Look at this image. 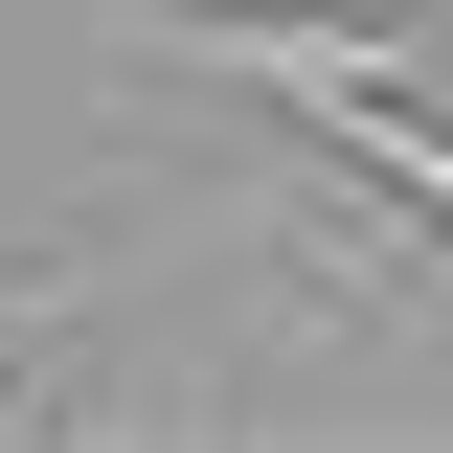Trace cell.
<instances>
[{"instance_id": "cell-1", "label": "cell", "mask_w": 453, "mask_h": 453, "mask_svg": "<svg viewBox=\"0 0 453 453\" xmlns=\"http://www.w3.org/2000/svg\"><path fill=\"white\" fill-rule=\"evenodd\" d=\"M363 204H408V226H453V91H363V113H295Z\"/></svg>"}, {"instance_id": "cell-2", "label": "cell", "mask_w": 453, "mask_h": 453, "mask_svg": "<svg viewBox=\"0 0 453 453\" xmlns=\"http://www.w3.org/2000/svg\"><path fill=\"white\" fill-rule=\"evenodd\" d=\"M91 273H113V250H46V273H0V386L46 363V318H91Z\"/></svg>"}, {"instance_id": "cell-3", "label": "cell", "mask_w": 453, "mask_h": 453, "mask_svg": "<svg viewBox=\"0 0 453 453\" xmlns=\"http://www.w3.org/2000/svg\"><path fill=\"white\" fill-rule=\"evenodd\" d=\"M113 23H136V0H113Z\"/></svg>"}]
</instances>
